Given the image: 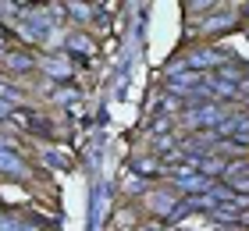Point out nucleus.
Returning <instances> with one entry per match:
<instances>
[{"label":"nucleus","mask_w":249,"mask_h":231,"mask_svg":"<svg viewBox=\"0 0 249 231\" xmlns=\"http://www.w3.org/2000/svg\"><path fill=\"white\" fill-rule=\"evenodd\" d=\"M239 18H249V4H239Z\"/></svg>","instance_id":"obj_15"},{"label":"nucleus","mask_w":249,"mask_h":231,"mask_svg":"<svg viewBox=\"0 0 249 231\" xmlns=\"http://www.w3.org/2000/svg\"><path fill=\"white\" fill-rule=\"evenodd\" d=\"M182 203V195H178L171 185H160V189H153L150 192V206H153V217H160V221L167 224L171 221V213H175V206Z\"/></svg>","instance_id":"obj_2"},{"label":"nucleus","mask_w":249,"mask_h":231,"mask_svg":"<svg viewBox=\"0 0 249 231\" xmlns=\"http://www.w3.org/2000/svg\"><path fill=\"white\" fill-rule=\"evenodd\" d=\"M53 96H57L61 103H68V100H78V89H68V86H53Z\"/></svg>","instance_id":"obj_12"},{"label":"nucleus","mask_w":249,"mask_h":231,"mask_svg":"<svg viewBox=\"0 0 249 231\" xmlns=\"http://www.w3.org/2000/svg\"><path fill=\"white\" fill-rule=\"evenodd\" d=\"M132 171H135V178H142V181H150L157 175H164V164L157 157H132Z\"/></svg>","instance_id":"obj_4"},{"label":"nucleus","mask_w":249,"mask_h":231,"mask_svg":"<svg viewBox=\"0 0 249 231\" xmlns=\"http://www.w3.org/2000/svg\"><path fill=\"white\" fill-rule=\"evenodd\" d=\"M239 21V11H210V18L203 21V32H224Z\"/></svg>","instance_id":"obj_5"},{"label":"nucleus","mask_w":249,"mask_h":231,"mask_svg":"<svg viewBox=\"0 0 249 231\" xmlns=\"http://www.w3.org/2000/svg\"><path fill=\"white\" fill-rule=\"evenodd\" d=\"M217 78H221V82H231V86H242L246 68H242V64H235V61H224V64L217 68Z\"/></svg>","instance_id":"obj_8"},{"label":"nucleus","mask_w":249,"mask_h":231,"mask_svg":"<svg viewBox=\"0 0 249 231\" xmlns=\"http://www.w3.org/2000/svg\"><path fill=\"white\" fill-rule=\"evenodd\" d=\"M249 178V157H239V160H228L221 171V185H231V181H242Z\"/></svg>","instance_id":"obj_6"},{"label":"nucleus","mask_w":249,"mask_h":231,"mask_svg":"<svg viewBox=\"0 0 249 231\" xmlns=\"http://www.w3.org/2000/svg\"><path fill=\"white\" fill-rule=\"evenodd\" d=\"M64 11L78 21V25H86V21L93 18V11H96V7H89V4H64Z\"/></svg>","instance_id":"obj_10"},{"label":"nucleus","mask_w":249,"mask_h":231,"mask_svg":"<svg viewBox=\"0 0 249 231\" xmlns=\"http://www.w3.org/2000/svg\"><path fill=\"white\" fill-rule=\"evenodd\" d=\"M11 110H15V107H11V103H4V100H0V124H7V121H11Z\"/></svg>","instance_id":"obj_13"},{"label":"nucleus","mask_w":249,"mask_h":231,"mask_svg":"<svg viewBox=\"0 0 249 231\" xmlns=\"http://www.w3.org/2000/svg\"><path fill=\"white\" fill-rule=\"evenodd\" d=\"M0 175L25 178V164L18 160V153H11V149H0Z\"/></svg>","instance_id":"obj_7"},{"label":"nucleus","mask_w":249,"mask_h":231,"mask_svg":"<svg viewBox=\"0 0 249 231\" xmlns=\"http://www.w3.org/2000/svg\"><path fill=\"white\" fill-rule=\"evenodd\" d=\"M167 185H171V189L182 195V199H189V195H203V192H210V189H213V181H210V178H203L199 171H189V175H175Z\"/></svg>","instance_id":"obj_1"},{"label":"nucleus","mask_w":249,"mask_h":231,"mask_svg":"<svg viewBox=\"0 0 249 231\" xmlns=\"http://www.w3.org/2000/svg\"><path fill=\"white\" fill-rule=\"evenodd\" d=\"M4 68H7V75H25V71H32V68H39V61H36L29 50H18V46H11L7 57H4Z\"/></svg>","instance_id":"obj_3"},{"label":"nucleus","mask_w":249,"mask_h":231,"mask_svg":"<svg viewBox=\"0 0 249 231\" xmlns=\"http://www.w3.org/2000/svg\"><path fill=\"white\" fill-rule=\"evenodd\" d=\"M68 50H75V53H93V43H89V36L75 32V36H71V43H68Z\"/></svg>","instance_id":"obj_11"},{"label":"nucleus","mask_w":249,"mask_h":231,"mask_svg":"<svg viewBox=\"0 0 249 231\" xmlns=\"http://www.w3.org/2000/svg\"><path fill=\"white\" fill-rule=\"evenodd\" d=\"M39 68H43L47 75L61 78V82H64V78H71V68H68V61H64V57H50V61H39Z\"/></svg>","instance_id":"obj_9"},{"label":"nucleus","mask_w":249,"mask_h":231,"mask_svg":"<svg viewBox=\"0 0 249 231\" xmlns=\"http://www.w3.org/2000/svg\"><path fill=\"white\" fill-rule=\"evenodd\" d=\"M153 132H157V135H160V132H171V121H167V118H157V121H153Z\"/></svg>","instance_id":"obj_14"}]
</instances>
